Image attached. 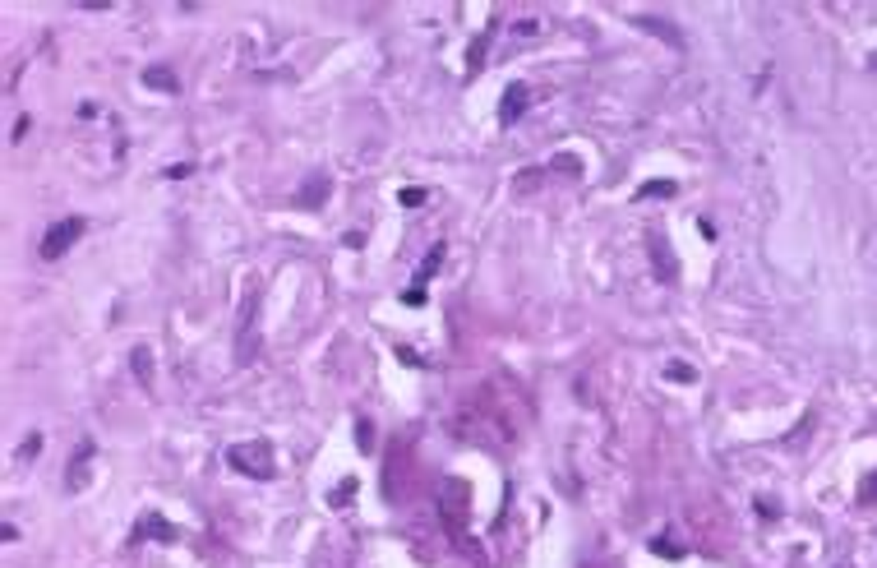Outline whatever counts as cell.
I'll use <instances>...</instances> for the list:
<instances>
[{"instance_id":"obj_1","label":"cell","mask_w":877,"mask_h":568,"mask_svg":"<svg viewBox=\"0 0 877 568\" xmlns=\"http://www.w3.org/2000/svg\"><path fill=\"white\" fill-rule=\"evenodd\" d=\"M226 462H231L236 471H245V476H254V480H268V476H273V448H268L263 439L236 444V448L226 453Z\"/></svg>"},{"instance_id":"obj_2","label":"cell","mask_w":877,"mask_h":568,"mask_svg":"<svg viewBox=\"0 0 877 568\" xmlns=\"http://www.w3.org/2000/svg\"><path fill=\"white\" fill-rule=\"evenodd\" d=\"M83 236V217H65V222H51L42 236V259H60L69 245Z\"/></svg>"},{"instance_id":"obj_3","label":"cell","mask_w":877,"mask_h":568,"mask_svg":"<svg viewBox=\"0 0 877 568\" xmlns=\"http://www.w3.org/2000/svg\"><path fill=\"white\" fill-rule=\"evenodd\" d=\"M467 499H471L467 480H458V476L443 480V490H438V504H443V518H448L453 531H458V522H462V509H467Z\"/></svg>"},{"instance_id":"obj_4","label":"cell","mask_w":877,"mask_h":568,"mask_svg":"<svg viewBox=\"0 0 877 568\" xmlns=\"http://www.w3.org/2000/svg\"><path fill=\"white\" fill-rule=\"evenodd\" d=\"M526 102H531V88H526V83H508V88H504V107H499V120H504V125L522 120Z\"/></svg>"},{"instance_id":"obj_5","label":"cell","mask_w":877,"mask_h":568,"mask_svg":"<svg viewBox=\"0 0 877 568\" xmlns=\"http://www.w3.org/2000/svg\"><path fill=\"white\" fill-rule=\"evenodd\" d=\"M134 540H166V545H171V540H175V527H171V522H162L157 513H144V522L134 527Z\"/></svg>"},{"instance_id":"obj_6","label":"cell","mask_w":877,"mask_h":568,"mask_svg":"<svg viewBox=\"0 0 877 568\" xmlns=\"http://www.w3.org/2000/svg\"><path fill=\"white\" fill-rule=\"evenodd\" d=\"M323 199H328V176H310V180H305V190L296 195V204H301V208H314V204H323Z\"/></svg>"},{"instance_id":"obj_7","label":"cell","mask_w":877,"mask_h":568,"mask_svg":"<svg viewBox=\"0 0 877 568\" xmlns=\"http://www.w3.org/2000/svg\"><path fill=\"white\" fill-rule=\"evenodd\" d=\"M651 259H656V268H661V282H674V255H670V245H665V236H656V245H651Z\"/></svg>"},{"instance_id":"obj_8","label":"cell","mask_w":877,"mask_h":568,"mask_svg":"<svg viewBox=\"0 0 877 568\" xmlns=\"http://www.w3.org/2000/svg\"><path fill=\"white\" fill-rule=\"evenodd\" d=\"M88 458H93V444L83 439V448H79L74 467H69V490H83V485H88Z\"/></svg>"},{"instance_id":"obj_9","label":"cell","mask_w":877,"mask_h":568,"mask_svg":"<svg viewBox=\"0 0 877 568\" xmlns=\"http://www.w3.org/2000/svg\"><path fill=\"white\" fill-rule=\"evenodd\" d=\"M129 365H134V379L144 383H153V352H148V347H134V356H129Z\"/></svg>"},{"instance_id":"obj_10","label":"cell","mask_w":877,"mask_h":568,"mask_svg":"<svg viewBox=\"0 0 877 568\" xmlns=\"http://www.w3.org/2000/svg\"><path fill=\"white\" fill-rule=\"evenodd\" d=\"M144 83H148V88H162V93H175V88H180V83H175V74H171L166 65H153V69L144 74Z\"/></svg>"},{"instance_id":"obj_11","label":"cell","mask_w":877,"mask_h":568,"mask_svg":"<svg viewBox=\"0 0 877 568\" xmlns=\"http://www.w3.org/2000/svg\"><path fill=\"white\" fill-rule=\"evenodd\" d=\"M637 23H642L646 33H661V37L670 42V47H683V37H679V33H674V28H670V23H665V19H646V14H642V19H637Z\"/></svg>"},{"instance_id":"obj_12","label":"cell","mask_w":877,"mask_h":568,"mask_svg":"<svg viewBox=\"0 0 877 568\" xmlns=\"http://www.w3.org/2000/svg\"><path fill=\"white\" fill-rule=\"evenodd\" d=\"M438 264H443V245H434V250L425 255V264H420V273H416V282H411V286H425V277L438 273Z\"/></svg>"},{"instance_id":"obj_13","label":"cell","mask_w":877,"mask_h":568,"mask_svg":"<svg viewBox=\"0 0 877 568\" xmlns=\"http://www.w3.org/2000/svg\"><path fill=\"white\" fill-rule=\"evenodd\" d=\"M485 47H489V33H480V37H476V47L467 51V65H471V74H476V69L485 65Z\"/></svg>"},{"instance_id":"obj_14","label":"cell","mask_w":877,"mask_h":568,"mask_svg":"<svg viewBox=\"0 0 877 568\" xmlns=\"http://www.w3.org/2000/svg\"><path fill=\"white\" fill-rule=\"evenodd\" d=\"M356 444H361V453H374V425L370 421H356Z\"/></svg>"},{"instance_id":"obj_15","label":"cell","mask_w":877,"mask_h":568,"mask_svg":"<svg viewBox=\"0 0 877 568\" xmlns=\"http://www.w3.org/2000/svg\"><path fill=\"white\" fill-rule=\"evenodd\" d=\"M665 374H670L674 383H692V379H697V370H692V365H683V361H674V365H670Z\"/></svg>"},{"instance_id":"obj_16","label":"cell","mask_w":877,"mask_h":568,"mask_svg":"<svg viewBox=\"0 0 877 568\" xmlns=\"http://www.w3.org/2000/svg\"><path fill=\"white\" fill-rule=\"evenodd\" d=\"M651 195H674V185H670V180H651V185L637 190V199H651Z\"/></svg>"},{"instance_id":"obj_17","label":"cell","mask_w":877,"mask_h":568,"mask_svg":"<svg viewBox=\"0 0 877 568\" xmlns=\"http://www.w3.org/2000/svg\"><path fill=\"white\" fill-rule=\"evenodd\" d=\"M651 550L656 555H665V559H679V545H674L670 536H661V540H651Z\"/></svg>"},{"instance_id":"obj_18","label":"cell","mask_w":877,"mask_h":568,"mask_svg":"<svg viewBox=\"0 0 877 568\" xmlns=\"http://www.w3.org/2000/svg\"><path fill=\"white\" fill-rule=\"evenodd\" d=\"M37 453H42V434H28L23 448H19V458H37Z\"/></svg>"},{"instance_id":"obj_19","label":"cell","mask_w":877,"mask_h":568,"mask_svg":"<svg viewBox=\"0 0 877 568\" xmlns=\"http://www.w3.org/2000/svg\"><path fill=\"white\" fill-rule=\"evenodd\" d=\"M402 204H407V208H420V204H425V190H402Z\"/></svg>"},{"instance_id":"obj_20","label":"cell","mask_w":877,"mask_h":568,"mask_svg":"<svg viewBox=\"0 0 877 568\" xmlns=\"http://www.w3.org/2000/svg\"><path fill=\"white\" fill-rule=\"evenodd\" d=\"M873 494H877V476H868L864 490H859V504H873Z\"/></svg>"},{"instance_id":"obj_21","label":"cell","mask_w":877,"mask_h":568,"mask_svg":"<svg viewBox=\"0 0 877 568\" xmlns=\"http://www.w3.org/2000/svg\"><path fill=\"white\" fill-rule=\"evenodd\" d=\"M351 490H356V480H347V485H337V494H332V504H347Z\"/></svg>"},{"instance_id":"obj_22","label":"cell","mask_w":877,"mask_h":568,"mask_svg":"<svg viewBox=\"0 0 877 568\" xmlns=\"http://www.w3.org/2000/svg\"><path fill=\"white\" fill-rule=\"evenodd\" d=\"M402 301H407V305H425V286H411V291L402 296Z\"/></svg>"},{"instance_id":"obj_23","label":"cell","mask_w":877,"mask_h":568,"mask_svg":"<svg viewBox=\"0 0 877 568\" xmlns=\"http://www.w3.org/2000/svg\"><path fill=\"white\" fill-rule=\"evenodd\" d=\"M397 361H407V365H420V356L411 352V347H397Z\"/></svg>"}]
</instances>
